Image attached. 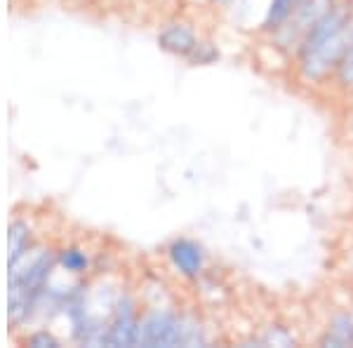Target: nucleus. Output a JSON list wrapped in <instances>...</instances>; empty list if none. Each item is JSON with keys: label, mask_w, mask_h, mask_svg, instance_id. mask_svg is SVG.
<instances>
[{"label": "nucleus", "mask_w": 353, "mask_h": 348, "mask_svg": "<svg viewBox=\"0 0 353 348\" xmlns=\"http://www.w3.org/2000/svg\"><path fill=\"white\" fill-rule=\"evenodd\" d=\"M59 261H61V266L71 273H83L85 268H88V256H85L81 249H66V252H61Z\"/></svg>", "instance_id": "10"}, {"label": "nucleus", "mask_w": 353, "mask_h": 348, "mask_svg": "<svg viewBox=\"0 0 353 348\" xmlns=\"http://www.w3.org/2000/svg\"><path fill=\"white\" fill-rule=\"evenodd\" d=\"M28 344L31 346H59V341L54 339L52 334H48V332H41V334H33L31 339H28Z\"/></svg>", "instance_id": "13"}, {"label": "nucleus", "mask_w": 353, "mask_h": 348, "mask_svg": "<svg viewBox=\"0 0 353 348\" xmlns=\"http://www.w3.org/2000/svg\"><path fill=\"white\" fill-rule=\"evenodd\" d=\"M301 0H271L269 12L264 17V28H281L290 19V14L299 8Z\"/></svg>", "instance_id": "8"}, {"label": "nucleus", "mask_w": 353, "mask_h": 348, "mask_svg": "<svg viewBox=\"0 0 353 348\" xmlns=\"http://www.w3.org/2000/svg\"><path fill=\"white\" fill-rule=\"evenodd\" d=\"M158 43H161L163 50L172 54H181V57H191L193 50L198 48V38L193 33V28L186 24H172L158 36Z\"/></svg>", "instance_id": "6"}, {"label": "nucleus", "mask_w": 353, "mask_h": 348, "mask_svg": "<svg viewBox=\"0 0 353 348\" xmlns=\"http://www.w3.org/2000/svg\"><path fill=\"white\" fill-rule=\"evenodd\" d=\"M261 344H264V346H269V344H273V346H290V344H294V339L285 332V329L271 327L269 334H266L264 339H261Z\"/></svg>", "instance_id": "12"}, {"label": "nucleus", "mask_w": 353, "mask_h": 348, "mask_svg": "<svg viewBox=\"0 0 353 348\" xmlns=\"http://www.w3.org/2000/svg\"><path fill=\"white\" fill-rule=\"evenodd\" d=\"M353 48V12L346 5H332L316 21L299 45V68L304 81L318 83L332 68H339Z\"/></svg>", "instance_id": "1"}, {"label": "nucleus", "mask_w": 353, "mask_h": 348, "mask_svg": "<svg viewBox=\"0 0 353 348\" xmlns=\"http://www.w3.org/2000/svg\"><path fill=\"white\" fill-rule=\"evenodd\" d=\"M26 224L24 221H14L10 226V266L17 264L26 254Z\"/></svg>", "instance_id": "9"}, {"label": "nucleus", "mask_w": 353, "mask_h": 348, "mask_svg": "<svg viewBox=\"0 0 353 348\" xmlns=\"http://www.w3.org/2000/svg\"><path fill=\"white\" fill-rule=\"evenodd\" d=\"M170 256H172V264L184 273L186 278H198L203 273L205 256L203 249L191 240H176L170 247Z\"/></svg>", "instance_id": "5"}, {"label": "nucleus", "mask_w": 353, "mask_h": 348, "mask_svg": "<svg viewBox=\"0 0 353 348\" xmlns=\"http://www.w3.org/2000/svg\"><path fill=\"white\" fill-rule=\"evenodd\" d=\"M332 8V0H301L299 8L290 14V19L281 28H276V38L281 45H301L304 36L309 33V28L321 19L327 10Z\"/></svg>", "instance_id": "3"}, {"label": "nucleus", "mask_w": 353, "mask_h": 348, "mask_svg": "<svg viewBox=\"0 0 353 348\" xmlns=\"http://www.w3.org/2000/svg\"><path fill=\"white\" fill-rule=\"evenodd\" d=\"M325 346H353V318L349 313H339V316L332 318L330 323V332L323 339Z\"/></svg>", "instance_id": "7"}, {"label": "nucleus", "mask_w": 353, "mask_h": 348, "mask_svg": "<svg viewBox=\"0 0 353 348\" xmlns=\"http://www.w3.org/2000/svg\"><path fill=\"white\" fill-rule=\"evenodd\" d=\"M137 346H181V318L165 311L149 313L137 329Z\"/></svg>", "instance_id": "2"}, {"label": "nucleus", "mask_w": 353, "mask_h": 348, "mask_svg": "<svg viewBox=\"0 0 353 348\" xmlns=\"http://www.w3.org/2000/svg\"><path fill=\"white\" fill-rule=\"evenodd\" d=\"M137 329L139 323L134 320V301L125 294L118 301L116 318L109 327V346H137Z\"/></svg>", "instance_id": "4"}, {"label": "nucleus", "mask_w": 353, "mask_h": 348, "mask_svg": "<svg viewBox=\"0 0 353 348\" xmlns=\"http://www.w3.org/2000/svg\"><path fill=\"white\" fill-rule=\"evenodd\" d=\"M337 76H339L341 85H349V88H353V48L344 54V59H341V64L337 68Z\"/></svg>", "instance_id": "11"}]
</instances>
